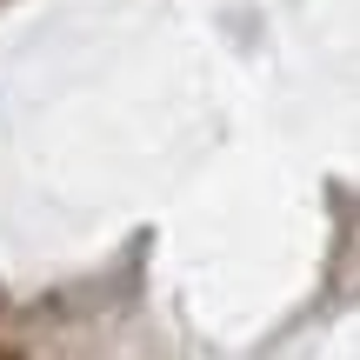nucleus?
<instances>
[{"label": "nucleus", "mask_w": 360, "mask_h": 360, "mask_svg": "<svg viewBox=\"0 0 360 360\" xmlns=\"http://www.w3.org/2000/svg\"><path fill=\"white\" fill-rule=\"evenodd\" d=\"M0 360H20V354H0Z\"/></svg>", "instance_id": "1"}]
</instances>
